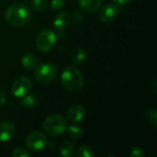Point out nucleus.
<instances>
[{
    "label": "nucleus",
    "instance_id": "1",
    "mask_svg": "<svg viewBox=\"0 0 157 157\" xmlns=\"http://www.w3.org/2000/svg\"><path fill=\"white\" fill-rule=\"evenodd\" d=\"M5 18L8 24L14 27H22L30 21L31 12L27 6L21 3H16L6 8Z\"/></svg>",
    "mask_w": 157,
    "mask_h": 157
},
{
    "label": "nucleus",
    "instance_id": "2",
    "mask_svg": "<svg viewBox=\"0 0 157 157\" xmlns=\"http://www.w3.org/2000/svg\"><path fill=\"white\" fill-rule=\"evenodd\" d=\"M61 82L64 88L72 92H77L84 86L82 73L74 65L65 67L61 75Z\"/></svg>",
    "mask_w": 157,
    "mask_h": 157
},
{
    "label": "nucleus",
    "instance_id": "3",
    "mask_svg": "<svg viewBox=\"0 0 157 157\" xmlns=\"http://www.w3.org/2000/svg\"><path fill=\"white\" fill-rule=\"evenodd\" d=\"M67 122L63 117L58 114H52L47 117L43 122L44 132L51 136H59L66 131Z\"/></svg>",
    "mask_w": 157,
    "mask_h": 157
},
{
    "label": "nucleus",
    "instance_id": "4",
    "mask_svg": "<svg viewBox=\"0 0 157 157\" xmlns=\"http://www.w3.org/2000/svg\"><path fill=\"white\" fill-rule=\"evenodd\" d=\"M34 75L39 83L48 84L56 77L57 67L52 63H41L36 66Z\"/></svg>",
    "mask_w": 157,
    "mask_h": 157
},
{
    "label": "nucleus",
    "instance_id": "5",
    "mask_svg": "<svg viewBox=\"0 0 157 157\" xmlns=\"http://www.w3.org/2000/svg\"><path fill=\"white\" fill-rule=\"evenodd\" d=\"M56 40L57 36L52 30L43 29L38 34L36 38L37 49L40 52H48L54 46Z\"/></svg>",
    "mask_w": 157,
    "mask_h": 157
},
{
    "label": "nucleus",
    "instance_id": "6",
    "mask_svg": "<svg viewBox=\"0 0 157 157\" xmlns=\"http://www.w3.org/2000/svg\"><path fill=\"white\" fill-rule=\"evenodd\" d=\"M25 143L28 149L33 152H39L43 150L47 146L48 139L43 132L37 131L29 133L27 136Z\"/></svg>",
    "mask_w": 157,
    "mask_h": 157
},
{
    "label": "nucleus",
    "instance_id": "7",
    "mask_svg": "<svg viewBox=\"0 0 157 157\" xmlns=\"http://www.w3.org/2000/svg\"><path fill=\"white\" fill-rule=\"evenodd\" d=\"M31 87H32V84L30 79L26 76H20L13 82L11 90L16 98H22L23 97H25L29 93Z\"/></svg>",
    "mask_w": 157,
    "mask_h": 157
},
{
    "label": "nucleus",
    "instance_id": "8",
    "mask_svg": "<svg viewBox=\"0 0 157 157\" xmlns=\"http://www.w3.org/2000/svg\"><path fill=\"white\" fill-rule=\"evenodd\" d=\"M120 13V7L115 4H108L103 6L98 10V18L103 22H109L112 21L117 17Z\"/></svg>",
    "mask_w": 157,
    "mask_h": 157
},
{
    "label": "nucleus",
    "instance_id": "9",
    "mask_svg": "<svg viewBox=\"0 0 157 157\" xmlns=\"http://www.w3.org/2000/svg\"><path fill=\"white\" fill-rule=\"evenodd\" d=\"M16 132V127L11 121H3L0 123V142L11 140Z\"/></svg>",
    "mask_w": 157,
    "mask_h": 157
},
{
    "label": "nucleus",
    "instance_id": "10",
    "mask_svg": "<svg viewBox=\"0 0 157 157\" xmlns=\"http://www.w3.org/2000/svg\"><path fill=\"white\" fill-rule=\"evenodd\" d=\"M85 109L80 105H74L72 106L66 113L67 119L73 123H78L83 121L85 118Z\"/></svg>",
    "mask_w": 157,
    "mask_h": 157
},
{
    "label": "nucleus",
    "instance_id": "11",
    "mask_svg": "<svg viewBox=\"0 0 157 157\" xmlns=\"http://www.w3.org/2000/svg\"><path fill=\"white\" fill-rule=\"evenodd\" d=\"M70 20H71L70 15L66 12H62V13L57 14L56 17H54L53 26L57 30L62 31V30H64L66 28H68L70 24Z\"/></svg>",
    "mask_w": 157,
    "mask_h": 157
},
{
    "label": "nucleus",
    "instance_id": "12",
    "mask_svg": "<svg viewBox=\"0 0 157 157\" xmlns=\"http://www.w3.org/2000/svg\"><path fill=\"white\" fill-rule=\"evenodd\" d=\"M102 4V0H79L78 5L80 8L87 13L94 12L99 8Z\"/></svg>",
    "mask_w": 157,
    "mask_h": 157
},
{
    "label": "nucleus",
    "instance_id": "13",
    "mask_svg": "<svg viewBox=\"0 0 157 157\" xmlns=\"http://www.w3.org/2000/svg\"><path fill=\"white\" fill-rule=\"evenodd\" d=\"M38 63H39L38 58L31 53H27V54L23 55L21 58V63H22L23 67H25L28 70L36 68V66L38 65Z\"/></svg>",
    "mask_w": 157,
    "mask_h": 157
},
{
    "label": "nucleus",
    "instance_id": "14",
    "mask_svg": "<svg viewBox=\"0 0 157 157\" xmlns=\"http://www.w3.org/2000/svg\"><path fill=\"white\" fill-rule=\"evenodd\" d=\"M59 153L63 157H72L75 153V146L70 141L63 142L59 149Z\"/></svg>",
    "mask_w": 157,
    "mask_h": 157
},
{
    "label": "nucleus",
    "instance_id": "15",
    "mask_svg": "<svg viewBox=\"0 0 157 157\" xmlns=\"http://www.w3.org/2000/svg\"><path fill=\"white\" fill-rule=\"evenodd\" d=\"M86 58V52L84 48L82 47H78V48H75L73 52H72V54H71V59H72V62L74 63H76V64H80L82 63L85 62Z\"/></svg>",
    "mask_w": 157,
    "mask_h": 157
},
{
    "label": "nucleus",
    "instance_id": "16",
    "mask_svg": "<svg viewBox=\"0 0 157 157\" xmlns=\"http://www.w3.org/2000/svg\"><path fill=\"white\" fill-rule=\"evenodd\" d=\"M67 134L72 139H79L83 135V130L76 125H71L66 128Z\"/></svg>",
    "mask_w": 157,
    "mask_h": 157
},
{
    "label": "nucleus",
    "instance_id": "17",
    "mask_svg": "<svg viewBox=\"0 0 157 157\" xmlns=\"http://www.w3.org/2000/svg\"><path fill=\"white\" fill-rule=\"evenodd\" d=\"M76 155L78 157H94L95 151L91 146L88 145H82L78 148L76 152Z\"/></svg>",
    "mask_w": 157,
    "mask_h": 157
},
{
    "label": "nucleus",
    "instance_id": "18",
    "mask_svg": "<svg viewBox=\"0 0 157 157\" xmlns=\"http://www.w3.org/2000/svg\"><path fill=\"white\" fill-rule=\"evenodd\" d=\"M48 0H32L31 8L34 11H43L48 6Z\"/></svg>",
    "mask_w": 157,
    "mask_h": 157
},
{
    "label": "nucleus",
    "instance_id": "19",
    "mask_svg": "<svg viewBox=\"0 0 157 157\" xmlns=\"http://www.w3.org/2000/svg\"><path fill=\"white\" fill-rule=\"evenodd\" d=\"M22 106L24 108H32L36 105L37 103V99L36 97L33 95H26L25 97L22 98Z\"/></svg>",
    "mask_w": 157,
    "mask_h": 157
},
{
    "label": "nucleus",
    "instance_id": "20",
    "mask_svg": "<svg viewBox=\"0 0 157 157\" xmlns=\"http://www.w3.org/2000/svg\"><path fill=\"white\" fill-rule=\"evenodd\" d=\"M145 116L147 118V120L149 121V122L155 128L157 124V113L155 110L154 109H147L145 111Z\"/></svg>",
    "mask_w": 157,
    "mask_h": 157
},
{
    "label": "nucleus",
    "instance_id": "21",
    "mask_svg": "<svg viewBox=\"0 0 157 157\" xmlns=\"http://www.w3.org/2000/svg\"><path fill=\"white\" fill-rule=\"evenodd\" d=\"M12 156L13 157H29L30 154L28 150H26L23 147H18L16 148L13 153H12Z\"/></svg>",
    "mask_w": 157,
    "mask_h": 157
},
{
    "label": "nucleus",
    "instance_id": "22",
    "mask_svg": "<svg viewBox=\"0 0 157 157\" xmlns=\"http://www.w3.org/2000/svg\"><path fill=\"white\" fill-rule=\"evenodd\" d=\"M64 6V0H52L51 3V6L54 10H59Z\"/></svg>",
    "mask_w": 157,
    "mask_h": 157
},
{
    "label": "nucleus",
    "instance_id": "23",
    "mask_svg": "<svg viewBox=\"0 0 157 157\" xmlns=\"http://www.w3.org/2000/svg\"><path fill=\"white\" fill-rule=\"evenodd\" d=\"M131 156L132 157H144V152L142 148L140 147H134L132 148L131 152Z\"/></svg>",
    "mask_w": 157,
    "mask_h": 157
},
{
    "label": "nucleus",
    "instance_id": "24",
    "mask_svg": "<svg viewBox=\"0 0 157 157\" xmlns=\"http://www.w3.org/2000/svg\"><path fill=\"white\" fill-rule=\"evenodd\" d=\"M117 6H124V5H127L129 3H131L132 0H112Z\"/></svg>",
    "mask_w": 157,
    "mask_h": 157
}]
</instances>
